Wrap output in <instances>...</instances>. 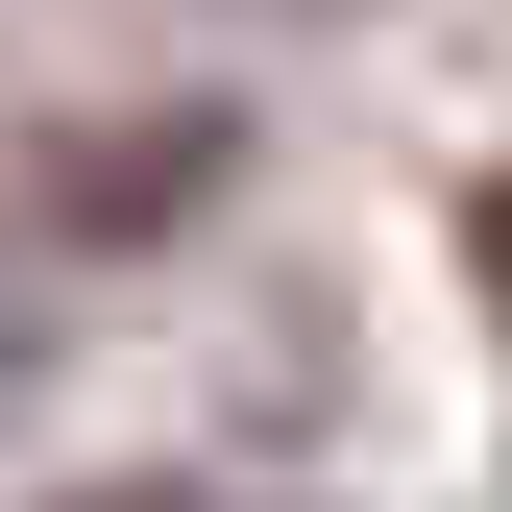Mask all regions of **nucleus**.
Instances as JSON below:
<instances>
[{"label":"nucleus","instance_id":"obj_1","mask_svg":"<svg viewBox=\"0 0 512 512\" xmlns=\"http://www.w3.org/2000/svg\"><path fill=\"white\" fill-rule=\"evenodd\" d=\"M74 512H244V488H74Z\"/></svg>","mask_w":512,"mask_h":512},{"label":"nucleus","instance_id":"obj_2","mask_svg":"<svg viewBox=\"0 0 512 512\" xmlns=\"http://www.w3.org/2000/svg\"><path fill=\"white\" fill-rule=\"evenodd\" d=\"M488 269H512V196H488Z\"/></svg>","mask_w":512,"mask_h":512}]
</instances>
